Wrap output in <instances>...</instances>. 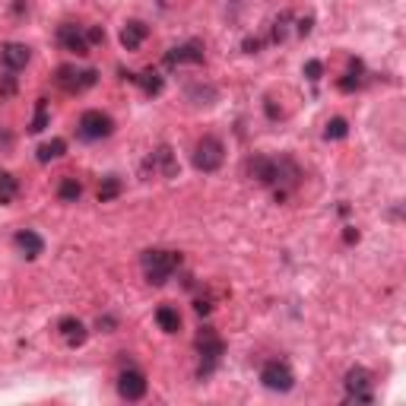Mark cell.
<instances>
[{
  "instance_id": "6da1fadb",
  "label": "cell",
  "mask_w": 406,
  "mask_h": 406,
  "mask_svg": "<svg viewBox=\"0 0 406 406\" xmlns=\"http://www.w3.org/2000/svg\"><path fill=\"white\" fill-rule=\"evenodd\" d=\"M143 276L153 286H165L171 279V273L181 267L178 251H143Z\"/></svg>"
},
{
  "instance_id": "7a4b0ae2",
  "label": "cell",
  "mask_w": 406,
  "mask_h": 406,
  "mask_svg": "<svg viewBox=\"0 0 406 406\" xmlns=\"http://www.w3.org/2000/svg\"><path fill=\"white\" fill-rule=\"evenodd\" d=\"M197 352H200L197 375L200 378H210V375L216 371V365L222 362V356H226V343H222V336L216 334L213 327H203L197 334Z\"/></svg>"
},
{
  "instance_id": "3957f363",
  "label": "cell",
  "mask_w": 406,
  "mask_h": 406,
  "mask_svg": "<svg viewBox=\"0 0 406 406\" xmlns=\"http://www.w3.org/2000/svg\"><path fill=\"white\" fill-rule=\"evenodd\" d=\"M191 159H194V169L203 171V175L219 171L222 159H226V146H222V140H216V136H203V140H197Z\"/></svg>"
},
{
  "instance_id": "277c9868",
  "label": "cell",
  "mask_w": 406,
  "mask_h": 406,
  "mask_svg": "<svg viewBox=\"0 0 406 406\" xmlns=\"http://www.w3.org/2000/svg\"><path fill=\"white\" fill-rule=\"evenodd\" d=\"M54 83L61 86L64 93L79 95V93H86V89H93V86L99 83V70H77V67L64 64V67H57Z\"/></svg>"
},
{
  "instance_id": "5b68a950",
  "label": "cell",
  "mask_w": 406,
  "mask_h": 406,
  "mask_svg": "<svg viewBox=\"0 0 406 406\" xmlns=\"http://www.w3.org/2000/svg\"><path fill=\"white\" fill-rule=\"evenodd\" d=\"M260 384H264L267 391H273V393H289L295 387V375H292V368H289L286 362L273 359V362H267L264 368H260Z\"/></svg>"
},
{
  "instance_id": "8992f818",
  "label": "cell",
  "mask_w": 406,
  "mask_h": 406,
  "mask_svg": "<svg viewBox=\"0 0 406 406\" xmlns=\"http://www.w3.org/2000/svg\"><path fill=\"white\" fill-rule=\"evenodd\" d=\"M111 134H114L111 114L99 111V108H89V111L79 114V136L83 140H105Z\"/></svg>"
},
{
  "instance_id": "52a82bcc",
  "label": "cell",
  "mask_w": 406,
  "mask_h": 406,
  "mask_svg": "<svg viewBox=\"0 0 406 406\" xmlns=\"http://www.w3.org/2000/svg\"><path fill=\"white\" fill-rule=\"evenodd\" d=\"M346 400H356V403H371L375 393H371V375L365 368H350L346 371Z\"/></svg>"
},
{
  "instance_id": "ba28073f",
  "label": "cell",
  "mask_w": 406,
  "mask_h": 406,
  "mask_svg": "<svg viewBox=\"0 0 406 406\" xmlns=\"http://www.w3.org/2000/svg\"><path fill=\"white\" fill-rule=\"evenodd\" d=\"M203 61H207V54H203V45L200 42H185V45H178V48H171L169 54H165V64L169 67H185V64L200 67Z\"/></svg>"
},
{
  "instance_id": "9c48e42d",
  "label": "cell",
  "mask_w": 406,
  "mask_h": 406,
  "mask_svg": "<svg viewBox=\"0 0 406 406\" xmlns=\"http://www.w3.org/2000/svg\"><path fill=\"white\" fill-rule=\"evenodd\" d=\"M118 393H121L124 400H130V403L146 397V378H143V371H136V368L121 371V375H118Z\"/></svg>"
},
{
  "instance_id": "30bf717a",
  "label": "cell",
  "mask_w": 406,
  "mask_h": 406,
  "mask_svg": "<svg viewBox=\"0 0 406 406\" xmlns=\"http://www.w3.org/2000/svg\"><path fill=\"white\" fill-rule=\"evenodd\" d=\"M57 42L64 45V51H70V54H79V57L89 54V42H86V32H83V29H77L73 22H64V26L57 29Z\"/></svg>"
},
{
  "instance_id": "8fae6325",
  "label": "cell",
  "mask_w": 406,
  "mask_h": 406,
  "mask_svg": "<svg viewBox=\"0 0 406 406\" xmlns=\"http://www.w3.org/2000/svg\"><path fill=\"white\" fill-rule=\"evenodd\" d=\"M16 248L22 251V257L26 260H36L38 254H45V238L38 235V232H32V228H22V232H16Z\"/></svg>"
},
{
  "instance_id": "7c38bea8",
  "label": "cell",
  "mask_w": 406,
  "mask_h": 406,
  "mask_svg": "<svg viewBox=\"0 0 406 406\" xmlns=\"http://www.w3.org/2000/svg\"><path fill=\"white\" fill-rule=\"evenodd\" d=\"M29 57H32L29 45H19V42H7L3 51H0V61H3L7 70H22V67L29 64Z\"/></svg>"
},
{
  "instance_id": "4fadbf2b",
  "label": "cell",
  "mask_w": 406,
  "mask_h": 406,
  "mask_svg": "<svg viewBox=\"0 0 406 406\" xmlns=\"http://www.w3.org/2000/svg\"><path fill=\"white\" fill-rule=\"evenodd\" d=\"M146 165H150L153 171H159L162 178H175V175H178V162H175V153H171L169 146H159Z\"/></svg>"
},
{
  "instance_id": "5bb4252c",
  "label": "cell",
  "mask_w": 406,
  "mask_h": 406,
  "mask_svg": "<svg viewBox=\"0 0 406 406\" xmlns=\"http://www.w3.org/2000/svg\"><path fill=\"white\" fill-rule=\"evenodd\" d=\"M146 36H150V26H146V22H140V19H130L127 26L121 29V45L127 51H136L143 42H146Z\"/></svg>"
},
{
  "instance_id": "9a60e30c",
  "label": "cell",
  "mask_w": 406,
  "mask_h": 406,
  "mask_svg": "<svg viewBox=\"0 0 406 406\" xmlns=\"http://www.w3.org/2000/svg\"><path fill=\"white\" fill-rule=\"evenodd\" d=\"M57 330H61V336H64V343L67 346H83L86 343V327H83V321H77V318H64V321L57 324Z\"/></svg>"
},
{
  "instance_id": "2e32d148",
  "label": "cell",
  "mask_w": 406,
  "mask_h": 406,
  "mask_svg": "<svg viewBox=\"0 0 406 406\" xmlns=\"http://www.w3.org/2000/svg\"><path fill=\"white\" fill-rule=\"evenodd\" d=\"M124 79H130V83H136V86H140V89H143V93H146V95H159V93H162V77H159V73L156 70H143L140 73V77H134V73H127V77H124Z\"/></svg>"
},
{
  "instance_id": "e0dca14e",
  "label": "cell",
  "mask_w": 406,
  "mask_h": 406,
  "mask_svg": "<svg viewBox=\"0 0 406 406\" xmlns=\"http://www.w3.org/2000/svg\"><path fill=\"white\" fill-rule=\"evenodd\" d=\"M156 324L165 330V334H178V330H181V314H178V308L162 305L156 311Z\"/></svg>"
},
{
  "instance_id": "ac0fdd59",
  "label": "cell",
  "mask_w": 406,
  "mask_h": 406,
  "mask_svg": "<svg viewBox=\"0 0 406 406\" xmlns=\"http://www.w3.org/2000/svg\"><path fill=\"white\" fill-rule=\"evenodd\" d=\"M16 191H19V185H16V178L10 175V171L0 169V207H7V203H13Z\"/></svg>"
},
{
  "instance_id": "d6986e66",
  "label": "cell",
  "mask_w": 406,
  "mask_h": 406,
  "mask_svg": "<svg viewBox=\"0 0 406 406\" xmlns=\"http://www.w3.org/2000/svg\"><path fill=\"white\" fill-rule=\"evenodd\" d=\"M64 150H67V143L61 140V136H54L51 143H42V146H38V162H51V159H61V156H64Z\"/></svg>"
},
{
  "instance_id": "ffe728a7",
  "label": "cell",
  "mask_w": 406,
  "mask_h": 406,
  "mask_svg": "<svg viewBox=\"0 0 406 406\" xmlns=\"http://www.w3.org/2000/svg\"><path fill=\"white\" fill-rule=\"evenodd\" d=\"M57 197L64 200V203H77V200L83 197V185H79L77 178H64L61 187H57Z\"/></svg>"
},
{
  "instance_id": "44dd1931",
  "label": "cell",
  "mask_w": 406,
  "mask_h": 406,
  "mask_svg": "<svg viewBox=\"0 0 406 406\" xmlns=\"http://www.w3.org/2000/svg\"><path fill=\"white\" fill-rule=\"evenodd\" d=\"M118 194H121V178L108 175V178L102 181V187H99V203H108V200H114Z\"/></svg>"
},
{
  "instance_id": "7402d4cb",
  "label": "cell",
  "mask_w": 406,
  "mask_h": 406,
  "mask_svg": "<svg viewBox=\"0 0 406 406\" xmlns=\"http://www.w3.org/2000/svg\"><path fill=\"white\" fill-rule=\"evenodd\" d=\"M48 127V99H38L36 102V118H32V134H42V130Z\"/></svg>"
},
{
  "instance_id": "603a6c76",
  "label": "cell",
  "mask_w": 406,
  "mask_h": 406,
  "mask_svg": "<svg viewBox=\"0 0 406 406\" xmlns=\"http://www.w3.org/2000/svg\"><path fill=\"white\" fill-rule=\"evenodd\" d=\"M346 134H350L346 118H334V121H327V130H324V136H327V140H343Z\"/></svg>"
},
{
  "instance_id": "cb8c5ba5",
  "label": "cell",
  "mask_w": 406,
  "mask_h": 406,
  "mask_svg": "<svg viewBox=\"0 0 406 406\" xmlns=\"http://www.w3.org/2000/svg\"><path fill=\"white\" fill-rule=\"evenodd\" d=\"M359 86H362V64H356L350 73H346V77L340 79V89H343V93H352V89H359Z\"/></svg>"
},
{
  "instance_id": "d4e9b609",
  "label": "cell",
  "mask_w": 406,
  "mask_h": 406,
  "mask_svg": "<svg viewBox=\"0 0 406 406\" xmlns=\"http://www.w3.org/2000/svg\"><path fill=\"white\" fill-rule=\"evenodd\" d=\"M305 77L311 79V83H318V79L324 77V64H321V61H308V64H305Z\"/></svg>"
},
{
  "instance_id": "484cf974",
  "label": "cell",
  "mask_w": 406,
  "mask_h": 406,
  "mask_svg": "<svg viewBox=\"0 0 406 406\" xmlns=\"http://www.w3.org/2000/svg\"><path fill=\"white\" fill-rule=\"evenodd\" d=\"M86 42L89 45H99V42H105V29H86Z\"/></svg>"
},
{
  "instance_id": "4316f807",
  "label": "cell",
  "mask_w": 406,
  "mask_h": 406,
  "mask_svg": "<svg viewBox=\"0 0 406 406\" xmlns=\"http://www.w3.org/2000/svg\"><path fill=\"white\" fill-rule=\"evenodd\" d=\"M343 238H346V244H352V242H359V232H356V228H346V232H343Z\"/></svg>"
},
{
  "instance_id": "83f0119b",
  "label": "cell",
  "mask_w": 406,
  "mask_h": 406,
  "mask_svg": "<svg viewBox=\"0 0 406 406\" xmlns=\"http://www.w3.org/2000/svg\"><path fill=\"white\" fill-rule=\"evenodd\" d=\"M194 308H197V314H210V308H213V305H210V302H203V299H200Z\"/></svg>"
}]
</instances>
